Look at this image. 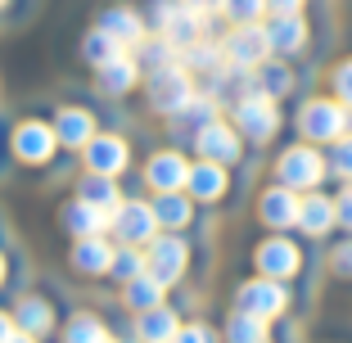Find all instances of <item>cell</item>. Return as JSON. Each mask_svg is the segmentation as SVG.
Wrapping results in <instances>:
<instances>
[{
    "instance_id": "cell-19",
    "label": "cell",
    "mask_w": 352,
    "mask_h": 343,
    "mask_svg": "<svg viewBox=\"0 0 352 343\" xmlns=\"http://www.w3.org/2000/svg\"><path fill=\"white\" fill-rule=\"evenodd\" d=\"M100 32H109L122 50H126V45H140V41H145V27H140V19H135L131 10H109L100 19Z\"/></svg>"
},
{
    "instance_id": "cell-35",
    "label": "cell",
    "mask_w": 352,
    "mask_h": 343,
    "mask_svg": "<svg viewBox=\"0 0 352 343\" xmlns=\"http://www.w3.org/2000/svg\"><path fill=\"white\" fill-rule=\"evenodd\" d=\"M221 10H226L235 23H253L262 10H267V0H221Z\"/></svg>"
},
{
    "instance_id": "cell-33",
    "label": "cell",
    "mask_w": 352,
    "mask_h": 343,
    "mask_svg": "<svg viewBox=\"0 0 352 343\" xmlns=\"http://www.w3.org/2000/svg\"><path fill=\"white\" fill-rule=\"evenodd\" d=\"M294 86V77L285 73V68H262L258 73V91L253 95H267V100H276V95H285Z\"/></svg>"
},
{
    "instance_id": "cell-17",
    "label": "cell",
    "mask_w": 352,
    "mask_h": 343,
    "mask_svg": "<svg viewBox=\"0 0 352 343\" xmlns=\"http://www.w3.org/2000/svg\"><path fill=\"white\" fill-rule=\"evenodd\" d=\"M73 267L86 271V276H104V271L113 267V249L100 235H82V244L73 249Z\"/></svg>"
},
{
    "instance_id": "cell-42",
    "label": "cell",
    "mask_w": 352,
    "mask_h": 343,
    "mask_svg": "<svg viewBox=\"0 0 352 343\" xmlns=\"http://www.w3.org/2000/svg\"><path fill=\"white\" fill-rule=\"evenodd\" d=\"M298 5L302 0H267V10H276V14H298Z\"/></svg>"
},
{
    "instance_id": "cell-45",
    "label": "cell",
    "mask_w": 352,
    "mask_h": 343,
    "mask_svg": "<svg viewBox=\"0 0 352 343\" xmlns=\"http://www.w3.org/2000/svg\"><path fill=\"white\" fill-rule=\"evenodd\" d=\"M195 10H212V5H221V0H190Z\"/></svg>"
},
{
    "instance_id": "cell-12",
    "label": "cell",
    "mask_w": 352,
    "mask_h": 343,
    "mask_svg": "<svg viewBox=\"0 0 352 343\" xmlns=\"http://www.w3.org/2000/svg\"><path fill=\"white\" fill-rule=\"evenodd\" d=\"M258 267L271 280H285V276L298 271V249H294L289 239H267V244H258Z\"/></svg>"
},
{
    "instance_id": "cell-31",
    "label": "cell",
    "mask_w": 352,
    "mask_h": 343,
    "mask_svg": "<svg viewBox=\"0 0 352 343\" xmlns=\"http://www.w3.org/2000/svg\"><path fill=\"white\" fill-rule=\"evenodd\" d=\"M68 343H109V330L95 316H73L68 321Z\"/></svg>"
},
{
    "instance_id": "cell-18",
    "label": "cell",
    "mask_w": 352,
    "mask_h": 343,
    "mask_svg": "<svg viewBox=\"0 0 352 343\" xmlns=\"http://www.w3.org/2000/svg\"><path fill=\"white\" fill-rule=\"evenodd\" d=\"M135 77H140V68H135V59H131V54H113L109 63H100V91H109V95L131 91V86H135Z\"/></svg>"
},
{
    "instance_id": "cell-23",
    "label": "cell",
    "mask_w": 352,
    "mask_h": 343,
    "mask_svg": "<svg viewBox=\"0 0 352 343\" xmlns=\"http://www.w3.org/2000/svg\"><path fill=\"white\" fill-rule=\"evenodd\" d=\"M298 226L307 230V235H325V230L334 226V203L321 195H307L298 203Z\"/></svg>"
},
{
    "instance_id": "cell-8",
    "label": "cell",
    "mask_w": 352,
    "mask_h": 343,
    "mask_svg": "<svg viewBox=\"0 0 352 343\" xmlns=\"http://www.w3.org/2000/svg\"><path fill=\"white\" fill-rule=\"evenodd\" d=\"M285 302H289V294H285V285L276 280H253L239 289V312H249V316H280L285 312Z\"/></svg>"
},
{
    "instance_id": "cell-7",
    "label": "cell",
    "mask_w": 352,
    "mask_h": 343,
    "mask_svg": "<svg viewBox=\"0 0 352 343\" xmlns=\"http://www.w3.org/2000/svg\"><path fill=\"white\" fill-rule=\"evenodd\" d=\"M186 258H190V253H186V244H181V239H154V244H149V258H145V271L167 289V285L181 280Z\"/></svg>"
},
{
    "instance_id": "cell-22",
    "label": "cell",
    "mask_w": 352,
    "mask_h": 343,
    "mask_svg": "<svg viewBox=\"0 0 352 343\" xmlns=\"http://www.w3.org/2000/svg\"><path fill=\"white\" fill-rule=\"evenodd\" d=\"M267 41H271V50H298L302 41H307V27H302V19L298 14H276V23L267 27Z\"/></svg>"
},
{
    "instance_id": "cell-40",
    "label": "cell",
    "mask_w": 352,
    "mask_h": 343,
    "mask_svg": "<svg viewBox=\"0 0 352 343\" xmlns=\"http://www.w3.org/2000/svg\"><path fill=\"white\" fill-rule=\"evenodd\" d=\"M334 86H339V100L352 104V63H343L339 73H334Z\"/></svg>"
},
{
    "instance_id": "cell-13",
    "label": "cell",
    "mask_w": 352,
    "mask_h": 343,
    "mask_svg": "<svg viewBox=\"0 0 352 343\" xmlns=\"http://www.w3.org/2000/svg\"><path fill=\"white\" fill-rule=\"evenodd\" d=\"M195 145L204 149V158L208 163H230V158H239V140H235V131L230 126H221L217 118L204 126V131L195 135Z\"/></svg>"
},
{
    "instance_id": "cell-28",
    "label": "cell",
    "mask_w": 352,
    "mask_h": 343,
    "mask_svg": "<svg viewBox=\"0 0 352 343\" xmlns=\"http://www.w3.org/2000/svg\"><path fill=\"white\" fill-rule=\"evenodd\" d=\"M154 217H158V226H186L190 221V199H181L176 190H167V195L154 203Z\"/></svg>"
},
{
    "instance_id": "cell-25",
    "label": "cell",
    "mask_w": 352,
    "mask_h": 343,
    "mask_svg": "<svg viewBox=\"0 0 352 343\" xmlns=\"http://www.w3.org/2000/svg\"><path fill=\"white\" fill-rule=\"evenodd\" d=\"M50 325H54V312H50V302H45V298H23L19 302V330L45 334Z\"/></svg>"
},
{
    "instance_id": "cell-15",
    "label": "cell",
    "mask_w": 352,
    "mask_h": 343,
    "mask_svg": "<svg viewBox=\"0 0 352 343\" xmlns=\"http://www.w3.org/2000/svg\"><path fill=\"white\" fill-rule=\"evenodd\" d=\"M91 135H95V122H91L86 109H63V113L54 118V140H59V145H68V149L91 145Z\"/></svg>"
},
{
    "instance_id": "cell-6",
    "label": "cell",
    "mask_w": 352,
    "mask_h": 343,
    "mask_svg": "<svg viewBox=\"0 0 352 343\" xmlns=\"http://www.w3.org/2000/svg\"><path fill=\"white\" fill-rule=\"evenodd\" d=\"M235 122L249 140H271L276 126H280V113H276V104H271L267 95H244L239 109H235Z\"/></svg>"
},
{
    "instance_id": "cell-38",
    "label": "cell",
    "mask_w": 352,
    "mask_h": 343,
    "mask_svg": "<svg viewBox=\"0 0 352 343\" xmlns=\"http://www.w3.org/2000/svg\"><path fill=\"white\" fill-rule=\"evenodd\" d=\"M172 343H212V330L208 325H181Z\"/></svg>"
},
{
    "instance_id": "cell-1",
    "label": "cell",
    "mask_w": 352,
    "mask_h": 343,
    "mask_svg": "<svg viewBox=\"0 0 352 343\" xmlns=\"http://www.w3.org/2000/svg\"><path fill=\"white\" fill-rule=\"evenodd\" d=\"M195 100V91H190V77L181 63H167V68H154V77H149V104L158 109V113H176L181 104H190Z\"/></svg>"
},
{
    "instance_id": "cell-29",
    "label": "cell",
    "mask_w": 352,
    "mask_h": 343,
    "mask_svg": "<svg viewBox=\"0 0 352 343\" xmlns=\"http://www.w3.org/2000/svg\"><path fill=\"white\" fill-rule=\"evenodd\" d=\"M82 199H86V203H95V208H104V212H113L118 208V186H113V177H100V172H95V177L82 186Z\"/></svg>"
},
{
    "instance_id": "cell-10",
    "label": "cell",
    "mask_w": 352,
    "mask_h": 343,
    "mask_svg": "<svg viewBox=\"0 0 352 343\" xmlns=\"http://www.w3.org/2000/svg\"><path fill=\"white\" fill-rule=\"evenodd\" d=\"M54 131L45 122H23L19 131H14V149H19V158L23 163H45V158L54 154Z\"/></svg>"
},
{
    "instance_id": "cell-16",
    "label": "cell",
    "mask_w": 352,
    "mask_h": 343,
    "mask_svg": "<svg viewBox=\"0 0 352 343\" xmlns=\"http://www.w3.org/2000/svg\"><path fill=\"white\" fill-rule=\"evenodd\" d=\"M262 221L267 226H298V199L289 186H276L262 195Z\"/></svg>"
},
{
    "instance_id": "cell-24",
    "label": "cell",
    "mask_w": 352,
    "mask_h": 343,
    "mask_svg": "<svg viewBox=\"0 0 352 343\" xmlns=\"http://www.w3.org/2000/svg\"><path fill=\"white\" fill-rule=\"evenodd\" d=\"M176 316L167 312V307H149V312H140V339L145 343H172L176 339Z\"/></svg>"
},
{
    "instance_id": "cell-27",
    "label": "cell",
    "mask_w": 352,
    "mask_h": 343,
    "mask_svg": "<svg viewBox=\"0 0 352 343\" xmlns=\"http://www.w3.org/2000/svg\"><path fill=\"white\" fill-rule=\"evenodd\" d=\"M212 118H217V104H212V100H190V104H181L172 113V126H195V131H204Z\"/></svg>"
},
{
    "instance_id": "cell-2",
    "label": "cell",
    "mask_w": 352,
    "mask_h": 343,
    "mask_svg": "<svg viewBox=\"0 0 352 343\" xmlns=\"http://www.w3.org/2000/svg\"><path fill=\"white\" fill-rule=\"evenodd\" d=\"M321 172H325L321 154H316V149H307V145L285 149V154H280V163H276L280 186H289V190H307V186H316V181H321Z\"/></svg>"
},
{
    "instance_id": "cell-32",
    "label": "cell",
    "mask_w": 352,
    "mask_h": 343,
    "mask_svg": "<svg viewBox=\"0 0 352 343\" xmlns=\"http://www.w3.org/2000/svg\"><path fill=\"white\" fill-rule=\"evenodd\" d=\"M82 50H86V59H91L95 68H100V63H109V59H113V54H122V45H118L113 36H109V32H91V36H86V45H82Z\"/></svg>"
},
{
    "instance_id": "cell-30",
    "label": "cell",
    "mask_w": 352,
    "mask_h": 343,
    "mask_svg": "<svg viewBox=\"0 0 352 343\" xmlns=\"http://www.w3.org/2000/svg\"><path fill=\"white\" fill-rule=\"evenodd\" d=\"M226 339H230V343H267V321H262V316L239 312L235 321H230Z\"/></svg>"
},
{
    "instance_id": "cell-41",
    "label": "cell",
    "mask_w": 352,
    "mask_h": 343,
    "mask_svg": "<svg viewBox=\"0 0 352 343\" xmlns=\"http://www.w3.org/2000/svg\"><path fill=\"white\" fill-rule=\"evenodd\" d=\"M334 271H339V276H352V244L334 249Z\"/></svg>"
},
{
    "instance_id": "cell-34",
    "label": "cell",
    "mask_w": 352,
    "mask_h": 343,
    "mask_svg": "<svg viewBox=\"0 0 352 343\" xmlns=\"http://www.w3.org/2000/svg\"><path fill=\"white\" fill-rule=\"evenodd\" d=\"M113 276H122V280H135V276H145V258L135 253V244L131 249H122V253H113Z\"/></svg>"
},
{
    "instance_id": "cell-46",
    "label": "cell",
    "mask_w": 352,
    "mask_h": 343,
    "mask_svg": "<svg viewBox=\"0 0 352 343\" xmlns=\"http://www.w3.org/2000/svg\"><path fill=\"white\" fill-rule=\"evenodd\" d=\"M0 280H5V258H0Z\"/></svg>"
},
{
    "instance_id": "cell-26",
    "label": "cell",
    "mask_w": 352,
    "mask_h": 343,
    "mask_svg": "<svg viewBox=\"0 0 352 343\" xmlns=\"http://www.w3.org/2000/svg\"><path fill=\"white\" fill-rule=\"evenodd\" d=\"M126 302H131L135 312H149V307H158L163 302V285L154 280V276H135V280H126Z\"/></svg>"
},
{
    "instance_id": "cell-4",
    "label": "cell",
    "mask_w": 352,
    "mask_h": 343,
    "mask_svg": "<svg viewBox=\"0 0 352 343\" xmlns=\"http://www.w3.org/2000/svg\"><path fill=\"white\" fill-rule=\"evenodd\" d=\"M298 126H302V135H307V140H339V135L348 131V113H343V104L311 100V104L302 109Z\"/></svg>"
},
{
    "instance_id": "cell-14",
    "label": "cell",
    "mask_w": 352,
    "mask_h": 343,
    "mask_svg": "<svg viewBox=\"0 0 352 343\" xmlns=\"http://www.w3.org/2000/svg\"><path fill=\"white\" fill-rule=\"evenodd\" d=\"M190 181V167H186V158L181 154H172V149H167V154H154L149 158V186L154 190H181Z\"/></svg>"
},
{
    "instance_id": "cell-39",
    "label": "cell",
    "mask_w": 352,
    "mask_h": 343,
    "mask_svg": "<svg viewBox=\"0 0 352 343\" xmlns=\"http://www.w3.org/2000/svg\"><path fill=\"white\" fill-rule=\"evenodd\" d=\"M334 221H339V226H348V230H352V186L343 190V195H339V203H334Z\"/></svg>"
},
{
    "instance_id": "cell-11",
    "label": "cell",
    "mask_w": 352,
    "mask_h": 343,
    "mask_svg": "<svg viewBox=\"0 0 352 343\" xmlns=\"http://www.w3.org/2000/svg\"><path fill=\"white\" fill-rule=\"evenodd\" d=\"M86 163H91V172H100V177H118V172L126 167V145L118 140V135H91Z\"/></svg>"
},
{
    "instance_id": "cell-43",
    "label": "cell",
    "mask_w": 352,
    "mask_h": 343,
    "mask_svg": "<svg viewBox=\"0 0 352 343\" xmlns=\"http://www.w3.org/2000/svg\"><path fill=\"white\" fill-rule=\"evenodd\" d=\"M5 343H36V334H28V330H14Z\"/></svg>"
},
{
    "instance_id": "cell-21",
    "label": "cell",
    "mask_w": 352,
    "mask_h": 343,
    "mask_svg": "<svg viewBox=\"0 0 352 343\" xmlns=\"http://www.w3.org/2000/svg\"><path fill=\"white\" fill-rule=\"evenodd\" d=\"M63 226L73 230V235H100V230L109 226V212L86 203V199H77L73 208H63Z\"/></svg>"
},
{
    "instance_id": "cell-20",
    "label": "cell",
    "mask_w": 352,
    "mask_h": 343,
    "mask_svg": "<svg viewBox=\"0 0 352 343\" xmlns=\"http://www.w3.org/2000/svg\"><path fill=\"white\" fill-rule=\"evenodd\" d=\"M186 186H190L195 199H208V203H212V199L226 195V172H221V163H199V167H190Z\"/></svg>"
},
{
    "instance_id": "cell-5",
    "label": "cell",
    "mask_w": 352,
    "mask_h": 343,
    "mask_svg": "<svg viewBox=\"0 0 352 343\" xmlns=\"http://www.w3.org/2000/svg\"><path fill=\"white\" fill-rule=\"evenodd\" d=\"M109 226L118 230L122 244H149L154 230H158V217H154V208H145V203H118V208L109 212Z\"/></svg>"
},
{
    "instance_id": "cell-36",
    "label": "cell",
    "mask_w": 352,
    "mask_h": 343,
    "mask_svg": "<svg viewBox=\"0 0 352 343\" xmlns=\"http://www.w3.org/2000/svg\"><path fill=\"white\" fill-rule=\"evenodd\" d=\"M212 63H217V50H212V45H186V68H212Z\"/></svg>"
},
{
    "instance_id": "cell-9",
    "label": "cell",
    "mask_w": 352,
    "mask_h": 343,
    "mask_svg": "<svg viewBox=\"0 0 352 343\" xmlns=\"http://www.w3.org/2000/svg\"><path fill=\"white\" fill-rule=\"evenodd\" d=\"M204 14H208V10H195V5L163 10V32H167V41H172L176 50H186V45L204 41Z\"/></svg>"
},
{
    "instance_id": "cell-48",
    "label": "cell",
    "mask_w": 352,
    "mask_h": 343,
    "mask_svg": "<svg viewBox=\"0 0 352 343\" xmlns=\"http://www.w3.org/2000/svg\"><path fill=\"white\" fill-rule=\"evenodd\" d=\"M109 343H113V339H109Z\"/></svg>"
},
{
    "instance_id": "cell-3",
    "label": "cell",
    "mask_w": 352,
    "mask_h": 343,
    "mask_svg": "<svg viewBox=\"0 0 352 343\" xmlns=\"http://www.w3.org/2000/svg\"><path fill=\"white\" fill-rule=\"evenodd\" d=\"M271 41H267V27H258V23H239V32H230L226 45H221V54H226L235 68H258L262 59H267Z\"/></svg>"
},
{
    "instance_id": "cell-44",
    "label": "cell",
    "mask_w": 352,
    "mask_h": 343,
    "mask_svg": "<svg viewBox=\"0 0 352 343\" xmlns=\"http://www.w3.org/2000/svg\"><path fill=\"white\" fill-rule=\"evenodd\" d=\"M10 334H14V321H10V316H0V343L10 339Z\"/></svg>"
},
{
    "instance_id": "cell-37",
    "label": "cell",
    "mask_w": 352,
    "mask_h": 343,
    "mask_svg": "<svg viewBox=\"0 0 352 343\" xmlns=\"http://www.w3.org/2000/svg\"><path fill=\"white\" fill-rule=\"evenodd\" d=\"M334 172H339V177H348L352 181V140H339V145H334Z\"/></svg>"
},
{
    "instance_id": "cell-47",
    "label": "cell",
    "mask_w": 352,
    "mask_h": 343,
    "mask_svg": "<svg viewBox=\"0 0 352 343\" xmlns=\"http://www.w3.org/2000/svg\"><path fill=\"white\" fill-rule=\"evenodd\" d=\"M0 5H5V0H0Z\"/></svg>"
}]
</instances>
